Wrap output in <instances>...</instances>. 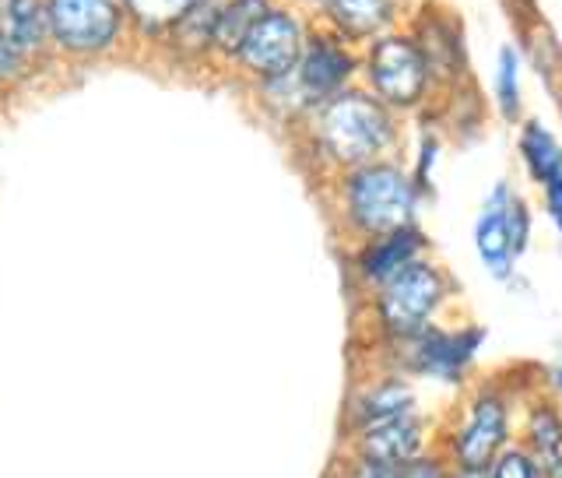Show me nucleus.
Returning <instances> with one entry per match:
<instances>
[{
    "label": "nucleus",
    "instance_id": "f257e3e1",
    "mask_svg": "<svg viewBox=\"0 0 562 478\" xmlns=\"http://www.w3.org/2000/svg\"><path fill=\"white\" fill-rule=\"evenodd\" d=\"M316 152L338 169H359L376 163L397 145V113L380 102L366 85H351L348 92L327 99L306 116Z\"/></svg>",
    "mask_w": 562,
    "mask_h": 478
},
{
    "label": "nucleus",
    "instance_id": "f03ea898",
    "mask_svg": "<svg viewBox=\"0 0 562 478\" xmlns=\"http://www.w3.org/2000/svg\"><path fill=\"white\" fill-rule=\"evenodd\" d=\"M362 75V53L356 43H348L330 25H310L303 57H299L295 70L285 78L263 81L260 99L281 116L306 120L316 105L327 99L348 92L356 78Z\"/></svg>",
    "mask_w": 562,
    "mask_h": 478
},
{
    "label": "nucleus",
    "instance_id": "7ed1b4c3",
    "mask_svg": "<svg viewBox=\"0 0 562 478\" xmlns=\"http://www.w3.org/2000/svg\"><path fill=\"white\" fill-rule=\"evenodd\" d=\"M362 85L397 116L415 113L432 99L436 75L412 29H394L362 46Z\"/></svg>",
    "mask_w": 562,
    "mask_h": 478
},
{
    "label": "nucleus",
    "instance_id": "20e7f679",
    "mask_svg": "<svg viewBox=\"0 0 562 478\" xmlns=\"http://www.w3.org/2000/svg\"><path fill=\"white\" fill-rule=\"evenodd\" d=\"M418 187L397 163H366L359 169H345V208L348 222L362 236L376 240L397 229H408L415 219Z\"/></svg>",
    "mask_w": 562,
    "mask_h": 478
},
{
    "label": "nucleus",
    "instance_id": "39448f33",
    "mask_svg": "<svg viewBox=\"0 0 562 478\" xmlns=\"http://www.w3.org/2000/svg\"><path fill=\"white\" fill-rule=\"evenodd\" d=\"M306 35H310V25L295 4H274L254 25V32L246 35V43L236 53V64L257 85L285 78L295 70L299 57H303Z\"/></svg>",
    "mask_w": 562,
    "mask_h": 478
},
{
    "label": "nucleus",
    "instance_id": "423d86ee",
    "mask_svg": "<svg viewBox=\"0 0 562 478\" xmlns=\"http://www.w3.org/2000/svg\"><path fill=\"white\" fill-rule=\"evenodd\" d=\"M443 275L432 264L415 260L404 271H397L380 289V321L386 334L394 338H412L422 327H429V316L436 313L439 299H443Z\"/></svg>",
    "mask_w": 562,
    "mask_h": 478
},
{
    "label": "nucleus",
    "instance_id": "0eeeda50",
    "mask_svg": "<svg viewBox=\"0 0 562 478\" xmlns=\"http://www.w3.org/2000/svg\"><path fill=\"white\" fill-rule=\"evenodd\" d=\"M123 18L127 11L120 0H49L46 8L49 32L57 35L64 49L75 53H99L113 46Z\"/></svg>",
    "mask_w": 562,
    "mask_h": 478
},
{
    "label": "nucleus",
    "instance_id": "6e6552de",
    "mask_svg": "<svg viewBox=\"0 0 562 478\" xmlns=\"http://www.w3.org/2000/svg\"><path fill=\"white\" fill-rule=\"evenodd\" d=\"M412 363L422 374H432L439 380H457L474 359V352L482 345V331H436L422 327L412 338Z\"/></svg>",
    "mask_w": 562,
    "mask_h": 478
},
{
    "label": "nucleus",
    "instance_id": "1a4fd4ad",
    "mask_svg": "<svg viewBox=\"0 0 562 478\" xmlns=\"http://www.w3.org/2000/svg\"><path fill=\"white\" fill-rule=\"evenodd\" d=\"M321 22L345 35L348 43L366 46L397 29L401 0H324Z\"/></svg>",
    "mask_w": 562,
    "mask_h": 478
},
{
    "label": "nucleus",
    "instance_id": "9d476101",
    "mask_svg": "<svg viewBox=\"0 0 562 478\" xmlns=\"http://www.w3.org/2000/svg\"><path fill=\"white\" fill-rule=\"evenodd\" d=\"M503 436H506V409L499 398H479L471 409V419L457 440V457H461L464 468H485L492 462V454L503 447Z\"/></svg>",
    "mask_w": 562,
    "mask_h": 478
},
{
    "label": "nucleus",
    "instance_id": "9b49d317",
    "mask_svg": "<svg viewBox=\"0 0 562 478\" xmlns=\"http://www.w3.org/2000/svg\"><path fill=\"white\" fill-rule=\"evenodd\" d=\"M418 444H422V422L408 409V412H397L391 419L369 422L366 436H362V454H366V462L397 468L404 462H412Z\"/></svg>",
    "mask_w": 562,
    "mask_h": 478
},
{
    "label": "nucleus",
    "instance_id": "f8f14e48",
    "mask_svg": "<svg viewBox=\"0 0 562 478\" xmlns=\"http://www.w3.org/2000/svg\"><path fill=\"white\" fill-rule=\"evenodd\" d=\"M412 35L418 40L422 53L436 75V85H461L457 78H464V43H461V22L453 18H439L429 11V29L415 25Z\"/></svg>",
    "mask_w": 562,
    "mask_h": 478
},
{
    "label": "nucleus",
    "instance_id": "ddd939ff",
    "mask_svg": "<svg viewBox=\"0 0 562 478\" xmlns=\"http://www.w3.org/2000/svg\"><path fill=\"white\" fill-rule=\"evenodd\" d=\"M506 204H509V193L506 187L492 190V198L479 219V229H474V243H479V257L485 268L506 278L509 275V264H514V243H509V225H506Z\"/></svg>",
    "mask_w": 562,
    "mask_h": 478
},
{
    "label": "nucleus",
    "instance_id": "4468645a",
    "mask_svg": "<svg viewBox=\"0 0 562 478\" xmlns=\"http://www.w3.org/2000/svg\"><path fill=\"white\" fill-rule=\"evenodd\" d=\"M418 251H422V236L412 225L397 229V233L376 236L362 254V275L369 281H376V286H383V281H391L397 271L408 268V264H415Z\"/></svg>",
    "mask_w": 562,
    "mask_h": 478
},
{
    "label": "nucleus",
    "instance_id": "2eb2a0df",
    "mask_svg": "<svg viewBox=\"0 0 562 478\" xmlns=\"http://www.w3.org/2000/svg\"><path fill=\"white\" fill-rule=\"evenodd\" d=\"M271 8H274V0H222L218 18H215V32H211V53L236 60L246 35L254 32V25Z\"/></svg>",
    "mask_w": 562,
    "mask_h": 478
},
{
    "label": "nucleus",
    "instance_id": "dca6fc26",
    "mask_svg": "<svg viewBox=\"0 0 562 478\" xmlns=\"http://www.w3.org/2000/svg\"><path fill=\"white\" fill-rule=\"evenodd\" d=\"M520 155H524L527 169H531V176L541 187L555 184L559 176H562V145L541 127L538 120L524 123V131H520Z\"/></svg>",
    "mask_w": 562,
    "mask_h": 478
},
{
    "label": "nucleus",
    "instance_id": "f3484780",
    "mask_svg": "<svg viewBox=\"0 0 562 478\" xmlns=\"http://www.w3.org/2000/svg\"><path fill=\"white\" fill-rule=\"evenodd\" d=\"M46 29L49 22L40 8V0H0V32H4L18 49L40 46Z\"/></svg>",
    "mask_w": 562,
    "mask_h": 478
},
{
    "label": "nucleus",
    "instance_id": "a211bd4d",
    "mask_svg": "<svg viewBox=\"0 0 562 478\" xmlns=\"http://www.w3.org/2000/svg\"><path fill=\"white\" fill-rule=\"evenodd\" d=\"M120 4L137 29H145L151 35H166V32H176V25H180L201 0H120Z\"/></svg>",
    "mask_w": 562,
    "mask_h": 478
},
{
    "label": "nucleus",
    "instance_id": "6ab92c4d",
    "mask_svg": "<svg viewBox=\"0 0 562 478\" xmlns=\"http://www.w3.org/2000/svg\"><path fill=\"white\" fill-rule=\"evenodd\" d=\"M531 447L538 454V471H555L562 465V422L555 412L538 409L531 415Z\"/></svg>",
    "mask_w": 562,
    "mask_h": 478
},
{
    "label": "nucleus",
    "instance_id": "aec40b11",
    "mask_svg": "<svg viewBox=\"0 0 562 478\" xmlns=\"http://www.w3.org/2000/svg\"><path fill=\"white\" fill-rule=\"evenodd\" d=\"M496 102L506 120H514L520 113V57L514 46L499 49L496 60Z\"/></svg>",
    "mask_w": 562,
    "mask_h": 478
},
{
    "label": "nucleus",
    "instance_id": "412c9836",
    "mask_svg": "<svg viewBox=\"0 0 562 478\" xmlns=\"http://www.w3.org/2000/svg\"><path fill=\"white\" fill-rule=\"evenodd\" d=\"M408 409H412V394H408V387H401V383H380L376 391L366 398L362 415H366V426H369V422L391 419V415L408 412Z\"/></svg>",
    "mask_w": 562,
    "mask_h": 478
},
{
    "label": "nucleus",
    "instance_id": "4be33fe9",
    "mask_svg": "<svg viewBox=\"0 0 562 478\" xmlns=\"http://www.w3.org/2000/svg\"><path fill=\"white\" fill-rule=\"evenodd\" d=\"M506 225H509V243H514V254L524 251L527 233H531V222H527V208L520 198H509L506 204Z\"/></svg>",
    "mask_w": 562,
    "mask_h": 478
},
{
    "label": "nucleus",
    "instance_id": "5701e85b",
    "mask_svg": "<svg viewBox=\"0 0 562 478\" xmlns=\"http://www.w3.org/2000/svg\"><path fill=\"white\" fill-rule=\"evenodd\" d=\"M496 478H538V465L527 462L524 454H506L496 468Z\"/></svg>",
    "mask_w": 562,
    "mask_h": 478
},
{
    "label": "nucleus",
    "instance_id": "b1692460",
    "mask_svg": "<svg viewBox=\"0 0 562 478\" xmlns=\"http://www.w3.org/2000/svg\"><path fill=\"white\" fill-rule=\"evenodd\" d=\"M397 478H443V471L432 462H404L397 465Z\"/></svg>",
    "mask_w": 562,
    "mask_h": 478
},
{
    "label": "nucleus",
    "instance_id": "393cba45",
    "mask_svg": "<svg viewBox=\"0 0 562 478\" xmlns=\"http://www.w3.org/2000/svg\"><path fill=\"white\" fill-rule=\"evenodd\" d=\"M18 53H22V49H18V46L8 40V35L0 32V81L14 75V67H18Z\"/></svg>",
    "mask_w": 562,
    "mask_h": 478
},
{
    "label": "nucleus",
    "instance_id": "a878e982",
    "mask_svg": "<svg viewBox=\"0 0 562 478\" xmlns=\"http://www.w3.org/2000/svg\"><path fill=\"white\" fill-rule=\"evenodd\" d=\"M351 478H397V468H391V465H376V462H366Z\"/></svg>",
    "mask_w": 562,
    "mask_h": 478
},
{
    "label": "nucleus",
    "instance_id": "bb28decb",
    "mask_svg": "<svg viewBox=\"0 0 562 478\" xmlns=\"http://www.w3.org/2000/svg\"><path fill=\"white\" fill-rule=\"evenodd\" d=\"M289 4H295V8H310V11H321V8H324V0H289Z\"/></svg>",
    "mask_w": 562,
    "mask_h": 478
},
{
    "label": "nucleus",
    "instance_id": "cd10ccee",
    "mask_svg": "<svg viewBox=\"0 0 562 478\" xmlns=\"http://www.w3.org/2000/svg\"><path fill=\"white\" fill-rule=\"evenodd\" d=\"M461 478H485V468H482V471H479V468H468Z\"/></svg>",
    "mask_w": 562,
    "mask_h": 478
},
{
    "label": "nucleus",
    "instance_id": "c85d7f7f",
    "mask_svg": "<svg viewBox=\"0 0 562 478\" xmlns=\"http://www.w3.org/2000/svg\"><path fill=\"white\" fill-rule=\"evenodd\" d=\"M555 383H559V391H562V359H559V369H555Z\"/></svg>",
    "mask_w": 562,
    "mask_h": 478
}]
</instances>
